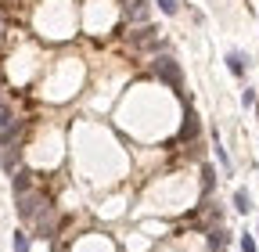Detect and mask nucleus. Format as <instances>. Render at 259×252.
<instances>
[{
  "label": "nucleus",
  "instance_id": "f257e3e1",
  "mask_svg": "<svg viewBox=\"0 0 259 252\" xmlns=\"http://www.w3.org/2000/svg\"><path fill=\"white\" fill-rule=\"evenodd\" d=\"M151 72L166 83L169 90H177V94H184V69H180V61L177 58H169V54H158L155 61H151Z\"/></svg>",
  "mask_w": 259,
  "mask_h": 252
},
{
  "label": "nucleus",
  "instance_id": "f03ea898",
  "mask_svg": "<svg viewBox=\"0 0 259 252\" xmlns=\"http://www.w3.org/2000/svg\"><path fill=\"white\" fill-rule=\"evenodd\" d=\"M15 202H18V216L25 220V224H36V220L51 209V198H47L44 191H29V195L15 198Z\"/></svg>",
  "mask_w": 259,
  "mask_h": 252
},
{
  "label": "nucleus",
  "instance_id": "7ed1b4c3",
  "mask_svg": "<svg viewBox=\"0 0 259 252\" xmlns=\"http://www.w3.org/2000/svg\"><path fill=\"white\" fill-rule=\"evenodd\" d=\"M198 130H202V122H198V112H194V108H184V126H180L177 141H194V137H198Z\"/></svg>",
  "mask_w": 259,
  "mask_h": 252
},
{
  "label": "nucleus",
  "instance_id": "20e7f679",
  "mask_svg": "<svg viewBox=\"0 0 259 252\" xmlns=\"http://www.w3.org/2000/svg\"><path fill=\"white\" fill-rule=\"evenodd\" d=\"M205 245H209V252H223L231 245V231L227 227H205Z\"/></svg>",
  "mask_w": 259,
  "mask_h": 252
},
{
  "label": "nucleus",
  "instance_id": "39448f33",
  "mask_svg": "<svg viewBox=\"0 0 259 252\" xmlns=\"http://www.w3.org/2000/svg\"><path fill=\"white\" fill-rule=\"evenodd\" d=\"M25 134V122L22 119H15L11 126H4L0 130V148H18V137Z\"/></svg>",
  "mask_w": 259,
  "mask_h": 252
},
{
  "label": "nucleus",
  "instance_id": "423d86ee",
  "mask_svg": "<svg viewBox=\"0 0 259 252\" xmlns=\"http://www.w3.org/2000/svg\"><path fill=\"white\" fill-rule=\"evenodd\" d=\"M212 151H216V162L223 166V177H234V162H231V155H227V148H223L216 130H212Z\"/></svg>",
  "mask_w": 259,
  "mask_h": 252
},
{
  "label": "nucleus",
  "instance_id": "0eeeda50",
  "mask_svg": "<svg viewBox=\"0 0 259 252\" xmlns=\"http://www.w3.org/2000/svg\"><path fill=\"white\" fill-rule=\"evenodd\" d=\"M223 61H227V72L238 76V79H241V76H245V69H248V58H245L241 51H227V58H223Z\"/></svg>",
  "mask_w": 259,
  "mask_h": 252
},
{
  "label": "nucleus",
  "instance_id": "6e6552de",
  "mask_svg": "<svg viewBox=\"0 0 259 252\" xmlns=\"http://www.w3.org/2000/svg\"><path fill=\"white\" fill-rule=\"evenodd\" d=\"M11 187H15V198L29 195V191H32V170H18L15 180H11Z\"/></svg>",
  "mask_w": 259,
  "mask_h": 252
},
{
  "label": "nucleus",
  "instance_id": "1a4fd4ad",
  "mask_svg": "<svg viewBox=\"0 0 259 252\" xmlns=\"http://www.w3.org/2000/svg\"><path fill=\"white\" fill-rule=\"evenodd\" d=\"M198 177H202V180H198V184H202V195H205V198H209V195H212V191H216V170H212V166H209V162H205V166H202V173H198Z\"/></svg>",
  "mask_w": 259,
  "mask_h": 252
},
{
  "label": "nucleus",
  "instance_id": "9d476101",
  "mask_svg": "<svg viewBox=\"0 0 259 252\" xmlns=\"http://www.w3.org/2000/svg\"><path fill=\"white\" fill-rule=\"evenodd\" d=\"M234 209H238L241 216L252 213V195H248V187H238V191H234Z\"/></svg>",
  "mask_w": 259,
  "mask_h": 252
},
{
  "label": "nucleus",
  "instance_id": "9b49d317",
  "mask_svg": "<svg viewBox=\"0 0 259 252\" xmlns=\"http://www.w3.org/2000/svg\"><path fill=\"white\" fill-rule=\"evenodd\" d=\"M126 15L134 18V22H148V4H144V0H130V4H126Z\"/></svg>",
  "mask_w": 259,
  "mask_h": 252
},
{
  "label": "nucleus",
  "instance_id": "f8f14e48",
  "mask_svg": "<svg viewBox=\"0 0 259 252\" xmlns=\"http://www.w3.org/2000/svg\"><path fill=\"white\" fill-rule=\"evenodd\" d=\"M18 159H22V148H4V159L0 162H4L8 173H18Z\"/></svg>",
  "mask_w": 259,
  "mask_h": 252
},
{
  "label": "nucleus",
  "instance_id": "ddd939ff",
  "mask_svg": "<svg viewBox=\"0 0 259 252\" xmlns=\"http://www.w3.org/2000/svg\"><path fill=\"white\" fill-rule=\"evenodd\" d=\"M11 245H15V252H29L32 248V238H29V231H15V238H11Z\"/></svg>",
  "mask_w": 259,
  "mask_h": 252
},
{
  "label": "nucleus",
  "instance_id": "4468645a",
  "mask_svg": "<svg viewBox=\"0 0 259 252\" xmlns=\"http://www.w3.org/2000/svg\"><path fill=\"white\" fill-rule=\"evenodd\" d=\"M155 4H158L162 15H177L180 11V0H155Z\"/></svg>",
  "mask_w": 259,
  "mask_h": 252
},
{
  "label": "nucleus",
  "instance_id": "2eb2a0df",
  "mask_svg": "<svg viewBox=\"0 0 259 252\" xmlns=\"http://www.w3.org/2000/svg\"><path fill=\"white\" fill-rule=\"evenodd\" d=\"M15 122V112H11V105H4L0 101V130H4V126H11Z\"/></svg>",
  "mask_w": 259,
  "mask_h": 252
},
{
  "label": "nucleus",
  "instance_id": "dca6fc26",
  "mask_svg": "<svg viewBox=\"0 0 259 252\" xmlns=\"http://www.w3.org/2000/svg\"><path fill=\"white\" fill-rule=\"evenodd\" d=\"M238 245H241V252H255V248H259V245H255V238H252L248 231H245V234L238 238Z\"/></svg>",
  "mask_w": 259,
  "mask_h": 252
},
{
  "label": "nucleus",
  "instance_id": "f3484780",
  "mask_svg": "<svg viewBox=\"0 0 259 252\" xmlns=\"http://www.w3.org/2000/svg\"><path fill=\"white\" fill-rule=\"evenodd\" d=\"M241 105H245V108L259 105V98H255V90H252V87H245V90H241Z\"/></svg>",
  "mask_w": 259,
  "mask_h": 252
},
{
  "label": "nucleus",
  "instance_id": "a211bd4d",
  "mask_svg": "<svg viewBox=\"0 0 259 252\" xmlns=\"http://www.w3.org/2000/svg\"><path fill=\"white\" fill-rule=\"evenodd\" d=\"M255 112H259V105H255Z\"/></svg>",
  "mask_w": 259,
  "mask_h": 252
}]
</instances>
